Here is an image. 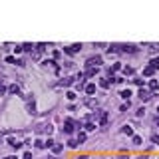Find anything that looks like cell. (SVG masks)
Masks as SVG:
<instances>
[{
  "instance_id": "14",
  "label": "cell",
  "mask_w": 159,
  "mask_h": 159,
  "mask_svg": "<svg viewBox=\"0 0 159 159\" xmlns=\"http://www.w3.org/2000/svg\"><path fill=\"white\" fill-rule=\"evenodd\" d=\"M121 133H125V135H131V137H133V129H131V125H123V127H121Z\"/></svg>"
},
{
  "instance_id": "13",
  "label": "cell",
  "mask_w": 159,
  "mask_h": 159,
  "mask_svg": "<svg viewBox=\"0 0 159 159\" xmlns=\"http://www.w3.org/2000/svg\"><path fill=\"white\" fill-rule=\"evenodd\" d=\"M96 74H98V68H88L86 70V78H93Z\"/></svg>"
},
{
  "instance_id": "40",
  "label": "cell",
  "mask_w": 159,
  "mask_h": 159,
  "mask_svg": "<svg viewBox=\"0 0 159 159\" xmlns=\"http://www.w3.org/2000/svg\"><path fill=\"white\" fill-rule=\"evenodd\" d=\"M141 159H143V157H141Z\"/></svg>"
},
{
  "instance_id": "3",
  "label": "cell",
  "mask_w": 159,
  "mask_h": 159,
  "mask_svg": "<svg viewBox=\"0 0 159 159\" xmlns=\"http://www.w3.org/2000/svg\"><path fill=\"white\" fill-rule=\"evenodd\" d=\"M119 52H123V54H135V52H137V48L133 46V44H121V46H119Z\"/></svg>"
},
{
  "instance_id": "26",
  "label": "cell",
  "mask_w": 159,
  "mask_h": 159,
  "mask_svg": "<svg viewBox=\"0 0 159 159\" xmlns=\"http://www.w3.org/2000/svg\"><path fill=\"white\" fill-rule=\"evenodd\" d=\"M6 62L8 64H18V60L14 58V56H6Z\"/></svg>"
},
{
  "instance_id": "20",
  "label": "cell",
  "mask_w": 159,
  "mask_h": 159,
  "mask_svg": "<svg viewBox=\"0 0 159 159\" xmlns=\"http://www.w3.org/2000/svg\"><path fill=\"white\" fill-rule=\"evenodd\" d=\"M131 141H133V145H141V141H143V139L139 137V135H133V137H131Z\"/></svg>"
},
{
  "instance_id": "38",
  "label": "cell",
  "mask_w": 159,
  "mask_h": 159,
  "mask_svg": "<svg viewBox=\"0 0 159 159\" xmlns=\"http://www.w3.org/2000/svg\"><path fill=\"white\" fill-rule=\"evenodd\" d=\"M157 112H159V106H157Z\"/></svg>"
},
{
  "instance_id": "10",
  "label": "cell",
  "mask_w": 159,
  "mask_h": 159,
  "mask_svg": "<svg viewBox=\"0 0 159 159\" xmlns=\"http://www.w3.org/2000/svg\"><path fill=\"white\" fill-rule=\"evenodd\" d=\"M8 145H10V147H14V149H18V147L22 145V143H20L18 139H14V137H10V139H8Z\"/></svg>"
},
{
  "instance_id": "19",
  "label": "cell",
  "mask_w": 159,
  "mask_h": 159,
  "mask_svg": "<svg viewBox=\"0 0 159 159\" xmlns=\"http://www.w3.org/2000/svg\"><path fill=\"white\" fill-rule=\"evenodd\" d=\"M149 52H151V54H157L159 52V44H149Z\"/></svg>"
},
{
  "instance_id": "29",
  "label": "cell",
  "mask_w": 159,
  "mask_h": 159,
  "mask_svg": "<svg viewBox=\"0 0 159 159\" xmlns=\"http://www.w3.org/2000/svg\"><path fill=\"white\" fill-rule=\"evenodd\" d=\"M151 141L155 143V145H159V135H155V133H153V135H151Z\"/></svg>"
},
{
  "instance_id": "33",
  "label": "cell",
  "mask_w": 159,
  "mask_h": 159,
  "mask_svg": "<svg viewBox=\"0 0 159 159\" xmlns=\"http://www.w3.org/2000/svg\"><path fill=\"white\" fill-rule=\"evenodd\" d=\"M4 92H6V88L2 86V80H0V93H4Z\"/></svg>"
},
{
  "instance_id": "32",
  "label": "cell",
  "mask_w": 159,
  "mask_h": 159,
  "mask_svg": "<svg viewBox=\"0 0 159 159\" xmlns=\"http://www.w3.org/2000/svg\"><path fill=\"white\" fill-rule=\"evenodd\" d=\"M22 159H32V153H30V151H26V153H24V157H22Z\"/></svg>"
},
{
  "instance_id": "1",
  "label": "cell",
  "mask_w": 159,
  "mask_h": 159,
  "mask_svg": "<svg viewBox=\"0 0 159 159\" xmlns=\"http://www.w3.org/2000/svg\"><path fill=\"white\" fill-rule=\"evenodd\" d=\"M157 70H159V58H153L151 62H149V66L143 70V76H147V78H149V76H153Z\"/></svg>"
},
{
  "instance_id": "21",
  "label": "cell",
  "mask_w": 159,
  "mask_h": 159,
  "mask_svg": "<svg viewBox=\"0 0 159 159\" xmlns=\"http://www.w3.org/2000/svg\"><path fill=\"white\" fill-rule=\"evenodd\" d=\"M62 149H64V145H60V143H54V147H52V151H54V153H60Z\"/></svg>"
},
{
  "instance_id": "12",
  "label": "cell",
  "mask_w": 159,
  "mask_h": 159,
  "mask_svg": "<svg viewBox=\"0 0 159 159\" xmlns=\"http://www.w3.org/2000/svg\"><path fill=\"white\" fill-rule=\"evenodd\" d=\"M86 93L88 96H93V93H96V84H88L86 86Z\"/></svg>"
},
{
  "instance_id": "24",
  "label": "cell",
  "mask_w": 159,
  "mask_h": 159,
  "mask_svg": "<svg viewBox=\"0 0 159 159\" xmlns=\"http://www.w3.org/2000/svg\"><path fill=\"white\" fill-rule=\"evenodd\" d=\"M86 104H88L90 107H96V106H98V101H96V99H92V98H90V99H86Z\"/></svg>"
},
{
  "instance_id": "28",
  "label": "cell",
  "mask_w": 159,
  "mask_h": 159,
  "mask_svg": "<svg viewBox=\"0 0 159 159\" xmlns=\"http://www.w3.org/2000/svg\"><path fill=\"white\" fill-rule=\"evenodd\" d=\"M32 44H24V46H22V50H26V52H32Z\"/></svg>"
},
{
  "instance_id": "39",
  "label": "cell",
  "mask_w": 159,
  "mask_h": 159,
  "mask_svg": "<svg viewBox=\"0 0 159 159\" xmlns=\"http://www.w3.org/2000/svg\"><path fill=\"white\" fill-rule=\"evenodd\" d=\"M52 159H56V157H52Z\"/></svg>"
},
{
  "instance_id": "37",
  "label": "cell",
  "mask_w": 159,
  "mask_h": 159,
  "mask_svg": "<svg viewBox=\"0 0 159 159\" xmlns=\"http://www.w3.org/2000/svg\"><path fill=\"white\" fill-rule=\"evenodd\" d=\"M157 123H159V115H157Z\"/></svg>"
},
{
  "instance_id": "2",
  "label": "cell",
  "mask_w": 159,
  "mask_h": 159,
  "mask_svg": "<svg viewBox=\"0 0 159 159\" xmlns=\"http://www.w3.org/2000/svg\"><path fill=\"white\" fill-rule=\"evenodd\" d=\"M86 66L88 68H99L101 66V56H92V58H88Z\"/></svg>"
},
{
  "instance_id": "5",
  "label": "cell",
  "mask_w": 159,
  "mask_h": 159,
  "mask_svg": "<svg viewBox=\"0 0 159 159\" xmlns=\"http://www.w3.org/2000/svg\"><path fill=\"white\" fill-rule=\"evenodd\" d=\"M74 125H76V121H74V119H70V117H68L66 121H64V131H66L68 135H70V133L74 131Z\"/></svg>"
},
{
  "instance_id": "35",
  "label": "cell",
  "mask_w": 159,
  "mask_h": 159,
  "mask_svg": "<svg viewBox=\"0 0 159 159\" xmlns=\"http://www.w3.org/2000/svg\"><path fill=\"white\" fill-rule=\"evenodd\" d=\"M76 159H88V157H86V155H80V157H76Z\"/></svg>"
},
{
  "instance_id": "30",
  "label": "cell",
  "mask_w": 159,
  "mask_h": 159,
  "mask_svg": "<svg viewBox=\"0 0 159 159\" xmlns=\"http://www.w3.org/2000/svg\"><path fill=\"white\" fill-rule=\"evenodd\" d=\"M123 74H125V76H129V74H133V68H129V66H127V68H123Z\"/></svg>"
},
{
  "instance_id": "31",
  "label": "cell",
  "mask_w": 159,
  "mask_h": 159,
  "mask_svg": "<svg viewBox=\"0 0 159 159\" xmlns=\"http://www.w3.org/2000/svg\"><path fill=\"white\" fill-rule=\"evenodd\" d=\"M66 98H68V99H74V98H76V93H74V92H68Z\"/></svg>"
},
{
  "instance_id": "23",
  "label": "cell",
  "mask_w": 159,
  "mask_h": 159,
  "mask_svg": "<svg viewBox=\"0 0 159 159\" xmlns=\"http://www.w3.org/2000/svg\"><path fill=\"white\" fill-rule=\"evenodd\" d=\"M99 86L104 88V90H107V88H109V82H107V80H104V78H101V80H99Z\"/></svg>"
},
{
  "instance_id": "17",
  "label": "cell",
  "mask_w": 159,
  "mask_h": 159,
  "mask_svg": "<svg viewBox=\"0 0 159 159\" xmlns=\"http://www.w3.org/2000/svg\"><path fill=\"white\" fill-rule=\"evenodd\" d=\"M119 96H121L123 99H127V101H129V96H131V92H129V90H121V93H119Z\"/></svg>"
},
{
  "instance_id": "15",
  "label": "cell",
  "mask_w": 159,
  "mask_h": 159,
  "mask_svg": "<svg viewBox=\"0 0 159 159\" xmlns=\"http://www.w3.org/2000/svg\"><path fill=\"white\" fill-rule=\"evenodd\" d=\"M28 113H36V106H34V99H32V101H30V99H28Z\"/></svg>"
},
{
  "instance_id": "25",
  "label": "cell",
  "mask_w": 159,
  "mask_h": 159,
  "mask_svg": "<svg viewBox=\"0 0 159 159\" xmlns=\"http://www.w3.org/2000/svg\"><path fill=\"white\" fill-rule=\"evenodd\" d=\"M84 141H86V133L80 131V135H78V143H84Z\"/></svg>"
},
{
  "instance_id": "8",
  "label": "cell",
  "mask_w": 159,
  "mask_h": 159,
  "mask_svg": "<svg viewBox=\"0 0 159 159\" xmlns=\"http://www.w3.org/2000/svg\"><path fill=\"white\" fill-rule=\"evenodd\" d=\"M42 66H44V68H52L56 74L60 72V68L56 66V62H54V60H44V62H42Z\"/></svg>"
},
{
  "instance_id": "6",
  "label": "cell",
  "mask_w": 159,
  "mask_h": 159,
  "mask_svg": "<svg viewBox=\"0 0 159 159\" xmlns=\"http://www.w3.org/2000/svg\"><path fill=\"white\" fill-rule=\"evenodd\" d=\"M80 50H82V44H72V46L64 48V52H66V54H70V56H72V54H78Z\"/></svg>"
},
{
  "instance_id": "36",
  "label": "cell",
  "mask_w": 159,
  "mask_h": 159,
  "mask_svg": "<svg viewBox=\"0 0 159 159\" xmlns=\"http://www.w3.org/2000/svg\"><path fill=\"white\" fill-rule=\"evenodd\" d=\"M119 159H127V157H119Z\"/></svg>"
},
{
  "instance_id": "11",
  "label": "cell",
  "mask_w": 159,
  "mask_h": 159,
  "mask_svg": "<svg viewBox=\"0 0 159 159\" xmlns=\"http://www.w3.org/2000/svg\"><path fill=\"white\" fill-rule=\"evenodd\" d=\"M159 90V82L157 80H151V82H149V92H157Z\"/></svg>"
},
{
  "instance_id": "4",
  "label": "cell",
  "mask_w": 159,
  "mask_h": 159,
  "mask_svg": "<svg viewBox=\"0 0 159 159\" xmlns=\"http://www.w3.org/2000/svg\"><path fill=\"white\" fill-rule=\"evenodd\" d=\"M52 129H54V127L50 125V123H40V125L36 127V131H38V133H48V135L52 133Z\"/></svg>"
},
{
  "instance_id": "34",
  "label": "cell",
  "mask_w": 159,
  "mask_h": 159,
  "mask_svg": "<svg viewBox=\"0 0 159 159\" xmlns=\"http://www.w3.org/2000/svg\"><path fill=\"white\" fill-rule=\"evenodd\" d=\"M4 159H18V157H16V155H6Z\"/></svg>"
},
{
  "instance_id": "18",
  "label": "cell",
  "mask_w": 159,
  "mask_h": 159,
  "mask_svg": "<svg viewBox=\"0 0 159 159\" xmlns=\"http://www.w3.org/2000/svg\"><path fill=\"white\" fill-rule=\"evenodd\" d=\"M96 129V123L93 121H86V131H93Z\"/></svg>"
},
{
  "instance_id": "27",
  "label": "cell",
  "mask_w": 159,
  "mask_h": 159,
  "mask_svg": "<svg viewBox=\"0 0 159 159\" xmlns=\"http://www.w3.org/2000/svg\"><path fill=\"white\" fill-rule=\"evenodd\" d=\"M68 147H78V141H76V139H70V141H68Z\"/></svg>"
},
{
  "instance_id": "7",
  "label": "cell",
  "mask_w": 159,
  "mask_h": 159,
  "mask_svg": "<svg viewBox=\"0 0 159 159\" xmlns=\"http://www.w3.org/2000/svg\"><path fill=\"white\" fill-rule=\"evenodd\" d=\"M96 115L99 117V125L106 127V123H107V113L104 112V109H99V112H96Z\"/></svg>"
},
{
  "instance_id": "16",
  "label": "cell",
  "mask_w": 159,
  "mask_h": 159,
  "mask_svg": "<svg viewBox=\"0 0 159 159\" xmlns=\"http://www.w3.org/2000/svg\"><path fill=\"white\" fill-rule=\"evenodd\" d=\"M8 92H10V93H20V86H18V84H12V86L8 88Z\"/></svg>"
},
{
  "instance_id": "22",
  "label": "cell",
  "mask_w": 159,
  "mask_h": 159,
  "mask_svg": "<svg viewBox=\"0 0 159 159\" xmlns=\"http://www.w3.org/2000/svg\"><path fill=\"white\" fill-rule=\"evenodd\" d=\"M60 86H72V78H64L60 82Z\"/></svg>"
},
{
  "instance_id": "9",
  "label": "cell",
  "mask_w": 159,
  "mask_h": 159,
  "mask_svg": "<svg viewBox=\"0 0 159 159\" xmlns=\"http://www.w3.org/2000/svg\"><path fill=\"white\" fill-rule=\"evenodd\" d=\"M137 96H139V99H143V101H147V99L151 98V92H149V90H145V88H141V90L137 92Z\"/></svg>"
}]
</instances>
